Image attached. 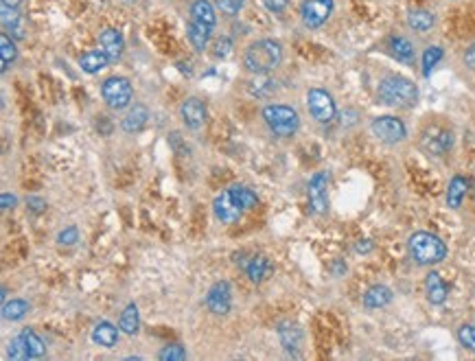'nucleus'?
<instances>
[{"label": "nucleus", "mask_w": 475, "mask_h": 361, "mask_svg": "<svg viewBox=\"0 0 475 361\" xmlns=\"http://www.w3.org/2000/svg\"><path fill=\"white\" fill-rule=\"evenodd\" d=\"M256 204H258V197L252 188L230 186L215 199L212 212H215V217L221 223H236L247 210H252Z\"/></svg>", "instance_id": "nucleus-1"}, {"label": "nucleus", "mask_w": 475, "mask_h": 361, "mask_svg": "<svg viewBox=\"0 0 475 361\" xmlns=\"http://www.w3.org/2000/svg\"><path fill=\"white\" fill-rule=\"evenodd\" d=\"M283 62V46L276 40H258L247 46L243 55L245 68L254 75H267L276 70Z\"/></svg>", "instance_id": "nucleus-2"}, {"label": "nucleus", "mask_w": 475, "mask_h": 361, "mask_svg": "<svg viewBox=\"0 0 475 361\" xmlns=\"http://www.w3.org/2000/svg\"><path fill=\"white\" fill-rule=\"evenodd\" d=\"M408 250L419 265H436L447 256V245L432 232H414L408 241Z\"/></svg>", "instance_id": "nucleus-3"}, {"label": "nucleus", "mask_w": 475, "mask_h": 361, "mask_svg": "<svg viewBox=\"0 0 475 361\" xmlns=\"http://www.w3.org/2000/svg\"><path fill=\"white\" fill-rule=\"evenodd\" d=\"M379 99L388 105L412 107L419 101V90L410 79L392 75V77H386L382 83H379Z\"/></svg>", "instance_id": "nucleus-4"}, {"label": "nucleus", "mask_w": 475, "mask_h": 361, "mask_svg": "<svg viewBox=\"0 0 475 361\" xmlns=\"http://www.w3.org/2000/svg\"><path fill=\"white\" fill-rule=\"evenodd\" d=\"M263 118L267 127L280 138L294 136L300 127V116L289 105H267L263 107Z\"/></svg>", "instance_id": "nucleus-5"}, {"label": "nucleus", "mask_w": 475, "mask_h": 361, "mask_svg": "<svg viewBox=\"0 0 475 361\" xmlns=\"http://www.w3.org/2000/svg\"><path fill=\"white\" fill-rule=\"evenodd\" d=\"M44 353H46V346L42 342V337L31 329L18 333L14 340L9 342L11 359H38V357H44Z\"/></svg>", "instance_id": "nucleus-6"}, {"label": "nucleus", "mask_w": 475, "mask_h": 361, "mask_svg": "<svg viewBox=\"0 0 475 361\" xmlns=\"http://www.w3.org/2000/svg\"><path fill=\"white\" fill-rule=\"evenodd\" d=\"M101 94H103V101L108 103L112 110H123V107H127L129 101H132L134 90H132V83L125 77H110L103 81Z\"/></svg>", "instance_id": "nucleus-7"}, {"label": "nucleus", "mask_w": 475, "mask_h": 361, "mask_svg": "<svg viewBox=\"0 0 475 361\" xmlns=\"http://www.w3.org/2000/svg\"><path fill=\"white\" fill-rule=\"evenodd\" d=\"M307 107L318 123H331L335 118V101L327 90L311 88L307 92Z\"/></svg>", "instance_id": "nucleus-8"}, {"label": "nucleus", "mask_w": 475, "mask_h": 361, "mask_svg": "<svg viewBox=\"0 0 475 361\" xmlns=\"http://www.w3.org/2000/svg\"><path fill=\"white\" fill-rule=\"evenodd\" d=\"M333 14V0H305L300 7L302 24L309 29H320Z\"/></svg>", "instance_id": "nucleus-9"}, {"label": "nucleus", "mask_w": 475, "mask_h": 361, "mask_svg": "<svg viewBox=\"0 0 475 361\" xmlns=\"http://www.w3.org/2000/svg\"><path fill=\"white\" fill-rule=\"evenodd\" d=\"M373 134L379 138V140H384V142H390V144H395V142H401L403 138H406V125H403V120L395 118V116H379L373 120Z\"/></svg>", "instance_id": "nucleus-10"}, {"label": "nucleus", "mask_w": 475, "mask_h": 361, "mask_svg": "<svg viewBox=\"0 0 475 361\" xmlns=\"http://www.w3.org/2000/svg\"><path fill=\"white\" fill-rule=\"evenodd\" d=\"M327 186H329L327 173H316L311 179H309V204H311L313 215H324L329 208Z\"/></svg>", "instance_id": "nucleus-11"}, {"label": "nucleus", "mask_w": 475, "mask_h": 361, "mask_svg": "<svg viewBox=\"0 0 475 361\" xmlns=\"http://www.w3.org/2000/svg\"><path fill=\"white\" fill-rule=\"evenodd\" d=\"M206 307L215 313V316H223V313H228L232 307V292H230V285L225 281H219L210 287V292L206 294Z\"/></svg>", "instance_id": "nucleus-12"}, {"label": "nucleus", "mask_w": 475, "mask_h": 361, "mask_svg": "<svg viewBox=\"0 0 475 361\" xmlns=\"http://www.w3.org/2000/svg\"><path fill=\"white\" fill-rule=\"evenodd\" d=\"M423 147L432 155H443L454 147V134L443 127H432L423 134Z\"/></svg>", "instance_id": "nucleus-13"}, {"label": "nucleus", "mask_w": 475, "mask_h": 361, "mask_svg": "<svg viewBox=\"0 0 475 361\" xmlns=\"http://www.w3.org/2000/svg\"><path fill=\"white\" fill-rule=\"evenodd\" d=\"M180 114H182V120H184V125L186 127H191V129H199L201 125L206 123V105L201 103L199 99H186L180 107Z\"/></svg>", "instance_id": "nucleus-14"}, {"label": "nucleus", "mask_w": 475, "mask_h": 361, "mask_svg": "<svg viewBox=\"0 0 475 361\" xmlns=\"http://www.w3.org/2000/svg\"><path fill=\"white\" fill-rule=\"evenodd\" d=\"M0 18H3V27H5V31L11 35V38L22 40L27 35L25 33L27 31V22L16 11V7H5L3 5V9H0Z\"/></svg>", "instance_id": "nucleus-15"}, {"label": "nucleus", "mask_w": 475, "mask_h": 361, "mask_svg": "<svg viewBox=\"0 0 475 361\" xmlns=\"http://www.w3.org/2000/svg\"><path fill=\"white\" fill-rule=\"evenodd\" d=\"M99 44L105 53H108V57L112 59V62H116L118 57L123 55V48H125V40L121 31L116 29H103L101 35H99Z\"/></svg>", "instance_id": "nucleus-16"}, {"label": "nucleus", "mask_w": 475, "mask_h": 361, "mask_svg": "<svg viewBox=\"0 0 475 361\" xmlns=\"http://www.w3.org/2000/svg\"><path fill=\"white\" fill-rule=\"evenodd\" d=\"M425 289H427V300L432 305H443L447 296H449V287L445 285V281L441 278L438 272H430L425 278Z\"/></svg>", "instance_id": "nucleus-17"}, {"label": "nucleus", "mask_w": 475, "mask_h": 361, "mask_svg": "<svg viewBox=\"0 0 475 361\" xmlns=\"http://www.w3.org/2000/svg\"><path fill=\"white\" fill-rule=\"evenodd\" d=\"M210 33H212V29L210 27H206V24H201V22H195V20H191L186 24V35H188V42L193 44V48L195 51H206L208 48V42H210Z\"/></svg>", "instance_id": "nucleus-18"}, {"label": "nucleus", "mask_w": 475, "mask_h": 361, "mask_svg": "<svg viewBox=\"0 0 475 361\" xmlns=\"http://www.w3.org/2000/svg\"><path fill=\"white\" fill-rule=\"evenodd\" d=\"M241 267L245 270L247 278H250L252 283H263L272 272V265L265 256H250Z\"/></svg>", "instance_id": "nucleus-19"}, {"label": "nucleus", "mask_w": 475, "mask_h": 361, "mask_svg": "<svg viewBox=\"0 0 475 361\" xmlns=\"http://www.w3.org/2000/svg\"><path fill=\"white\" fill-rule=\"evenodd\" d=\"M112 62V59L108 57V53L103 51H90V53H86V55H81V59H79V66H81V70L84 72H88V75H97L99 70H103V68H108V64Z\"/></svg>", "instance_id": "nucleus-20"}, {"label": "nucleus", "mask_w": 475, "mask_h": 361, "mask_svg": "<svg viewBox=\"0 0 475 361\" xmlns=\"http://www.w3.org/2000/svg\"><path fill=\"white\" fill-rule=\"evenodd\" d=\"M92 342L103 348H114L118 342V329L110 322H99L97 327L92 329Z\"/></svg>", "instance_id": "nucleus-21"}, {"label": "nucleus", "mask_w": 475, "mask_h": 361, "mask_svg": "<svg viewBox=\"0 0 475 361\" xmlns=\"http://www.w3.org/2000/svg\"><path fill=\"white\" fill-rule=\"evenodd\" d=\"M392 303V292L386 285H375L364 294V307L366 309H382Z\"/></svg>", "instance_id": "nucleus-22"}, {"label": "nucleus", "mask_w": 475, "mask_h": 361, "mask_svg": "<svg viewBox=\"0 0 475 361\" xmlns=\"http://www.w3.org/2000/svg\"><path fill=\"white\" fill-rule=\"evenodd\" d=\"M191 20L206 24V27H215L217 24V14H215V7H212L208 0H193L191 5Z\"/></svg>", "instance_id": "nucleus-23"}, {"label": "nucleus", "mask_w": 475, "mask_h": 361, "mask_svg": "<svg viewBox=\"0 0 475 361\" xmlns=\"http://www.w3.org/2000/svg\"><path fill=\"white\" fill-rule=\"evenodd\" d=\"M147 118H149V110L145 105H134L132 110L127 112V116L123 118V129L127 134H136L142 127L147 125Z\"/></svg>", "instance_id": "nucleus-24"}, {"label": "nucleus", "mask_w": 475, "mask_h": 361, "mask_svg": "<svg viewBox=\"0 0 475 361\" xmlns=\"http://www.w3.org/2000/svg\"><path fill=\"white\" fill-rule=\"evenodd\" d=\"M408 24L414 31L427 33L436 24V18H434L432 11H427V9H412L408 14Z\"/></svg>", "instance_id": "nucleus-25"}, {"label": "nucleus", "mask_w": 475, "mask_h": 361, "mask_svg": "<svg viewBox=\"0 0 475 361\" xmlns=\"http://www.w3.org/2000/svg\"><path fill=\"white\" fill-rule=\"evenodd\" d=\"M388 48H390L392 57H397L399 62H403V64H410L414 59V46H412V42L408 38H401V35H397V38H390Z\"/></svg>", "instance_id": "nucleus-26"}, {"label": "nucleus", "mask_w": 475, "mask_h": 361, "mask_svg": "<svg viewBox=\"0 0 475 361\" xmlns=\"http://www.w3.org/2000/svg\"><path fill=\"white\" fill-rule=\"evenodd\" d=\"M467 188H469V182L462 175H456L454 179L449 182V188H447V204L451 208H458L462 199H465L467 195Z\"/></svg>", "instance_id": "nucleus-27"}, {"label": "nucleus", "mask_w": 475, "mask_h": 361, "mask_svg": "<svg viewBox=\"0 0 475 361\" xmlns=\"http://www.w3.org/2000/svg\"><path fill=\"white\" fill-rule=\"evenodd\" d=\"M247 90H250L252 96H269L276 90V81L267 75H256V79L247 83Z\"/></svg>", "instance_id": "nucleus-28"}, {"label": "nucleus", "mask_w": 475, "mask_h": 361, "mask_svg": "<svg viewBox=\"0 0 475 361\" xmlns=\"http://www.w3.org/2000/svg\"><path fill=\"white\" fill-rule=\"evenodd\" d=\"M138 327H140L138 307L136 305H127V309L123 311V316H121V324H118V329H121L123 333H127V335H134V333H138Z\"/></svg>", "instance_id": "nucleus-29"}, {"label": "nucleus", "mask_w": 475, "mask_h": 361, "mask_svg": "<svg viewBox=\"0 0 475 361\" xmlns=\"http://www.w3.org/2000/svg\"><path fill=\"white\" fill-rule=\"evenodd\" d=\"M278 335H280V342L285 348H298L300 342H302V333L300 329L296 327V324H283V327L278 329Z\"/></svg>", "instance_id": "nucleus-30"}, {"label": "nucleus", "mask_w": 475, "mask_h": 361, "mask_svg": "<svg viewBox=\"0 0 475 361\" xmlns=\"http://www.w3.org/2000/svg\"><path fill=\"white\" fill-rule=\"evenodd\" d=\"M0 55H3V72H5L11 64L16 62V55H18L16 44L9 38V33L0 35Z\"/></svg>", "instance_id": "nucleus-31"}, {"label": "nucleus", "mask_w": 475, "mask_h": 361, "mask_svg": "<svg viewBox=\"0 0 475 361\" xmlns=\"http://www.w3.org/2000/svg\"><path fill=\"white\" fill-rule=\"evenodd\" d=\"M27 311H29V305L25 303V300H11V303H5V307H3V318L16 322V320L25 318Z\"/></svg>", "instance_id": "nucleus-32"}, {"label": "nucleus", "mask_w": 475, "mask_h": 361, "mask_svg": "<svg viewBox=\"0 0 475 361\" xmlns=\"http://www.w3.org/2000/svg\"><path fill=\"white\" fill-rule=\"evenodd\" d=\"M443 59V48L441 46H430L425 48L423 53V75L430 77V72L434 70V66Z\"/></svg>", "instance_id": "nucleus-33"}, {"label": "nucleus", "mask_w": 475, "mask_h": 361, "mask_svg": "<svg viewBox=\"0 0 475 361\" xmlns=\"http://www.w3.org/2000/svg\"><path fill=\"white\" fill-rule=\"evenodd\" d=\"M158 357L162 361H182V359H186V351L180 344H171V346H164Z\"/></svg>", "instance_id": "nucleus-34"}, {"label": "nucleus", "mask_w": 475, "mask_h": 361, "mask_svg": "<svg viewBox=\"0 0 475 361\" xmlns=\"http://www.w3.org/2000/svg\"><path fill=\"white\" fill-rule=\"evenodd\" d=\"M458 340H460L462 346L475 353V324H465V327H460Z\"/></svg>", "instance_id": "nucleus-35"}, {"label": "nucleus", "mask_w": 475, "mask_h": 361, "mask_svg": "<svg viewBox=\"0 0 475 361\" xmlns=\"http://www.w3.org/2000/svg\"><path fill=\"white\" fill-rule=\"evenodd\" d=\"M217 7L223 11V14H228V16H236L239 11L243 9L245 5V0H215Z\"/></svg>", "instance_id": "nucleus-36"}, {"label": "nucleus", "mask_w": 475, "mask_h": 361, "mask_svg": "<svg viewBox=\"0 0 475 361\" xmlns=\"http://www.w3.org/2000/svg\"><path fill=\"white\" fill-rule=\"evenodd\" d=\"M57 241L62 245H73V243H77V241H79V230L75 226H70V228H66V230H62L57 234Z\"/></svg>", "instance_id": "nucleus-37"}, {"label": "nucleus", "mask_w": 475, "mask_h": 361, "mask_svg": "<svg viewBox=\"0 0 475 361\" xmlns=\"http://www.w3.org/2000/svg\"><path fill=\"white\" fill-rule=\"evenodd\" d=\"M232 53V40L230 38H221L215 42V57H228Z\"/></svg>", "instance_id": "nucleus-38"}, {"label": "nucleus", "mask_w": 475, "mask_h": 361, "mask_svg": "<svg viewBox=\"0 0 475 361\" xmlns=\"http://www.w3.org/2000/svg\"><path fill=\"white\" fill-rule=\"evenodd\" d=\"M265 9H269L272 14H283L285 9H287L289 0H263Z\"/></svg>", "instance_id": "nucleus-39"}, {"label": "nucleus", "mask_w": 475, "mask_h": 361, "mask_svg": "<svg viewBox=\"0 0 475 361\" xmlns=\"http://www.w3.org/2000/svg\"><path fill=\"white\" fill-rule=\"evenodd\" d=\"M27 204H29V208H31L33 212H42V210L46 208V201L40 199V197H29Z\"/></svg>", "instance_id": "nucleus-40"}, {"label": "nucleus", "mask_w": 475, "mask_h": 361, "mask_svg": "<svg viewBox=\"0 0 475 361\" xmlns=\"http://www.w3.org/2000/svg\"><path fill=\"white\" fill-rule=\"evenodd\" d=\"M465 64H467L469 68H475V44H471V46L467 48V53H465Z\"/></svg>", "instance_id": "nucleus-41"}, {"label": "nucleus", "mask_w": 475, "mask_h": 361, "mask_svg": "<svg viewBox=\"0 0 475 361\" xmlns=\"http://www.w3.org/2000/svg\"><path fill=\"white\" fill-rule=\"evenodd\" d=\"M16 204V197L9 195V193H3V208H14Z\"/></svg>", "instance_id": "nucleus-42"}, {"label": "nucleus", "mask_w": 475, "mask_h": 361, "mask_svg": "<svg viewBox=\"0 0 475 361\" xmlns=\"http://www.w3.org/2000/svg\"><path fill=\"white\" fill-rule=\"evenodd\" d=\"M353 116H357V112H344V114H342V123H344V125H353V123H355Z\"/></svg>", "instance_id": "nucleus-43"}, {"label": "nucleus", "mask_w": 475, "mask_h": 361, "mask_svg": "<svg viewBox=\"0 0 475 361\" xmlns=\"http://www.w3.org/2000/svg\"><path fill=\"white\" fill-rule=\"evenodd\" d=\"M371 250H373L371 241H360V243H357V252H371Z\"/></svg>", "instance_id": "nucleus-44"}, {"label": "nucleus", "mask_w": 475, "mask_h": 361, "mask_svg": "<svg viewBox=\"0 0 475 361\" xmlns=\"http://www.w3.org/2000/svg\"><path fill=\"white\" fill-rule=\"evenodd\" d=\"M20 3H22V0H3L5 7H18Z\"/></svg>", "instance_id": "nucleus-45"}]
</instances>
